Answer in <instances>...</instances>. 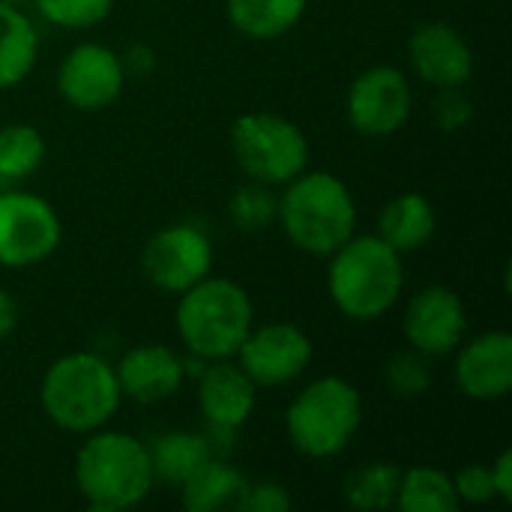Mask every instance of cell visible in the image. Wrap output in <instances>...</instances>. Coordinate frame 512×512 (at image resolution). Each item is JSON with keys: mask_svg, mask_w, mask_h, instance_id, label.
I'll return each mask as SVG.
<instances>
[{"mask_svg": "<svg viewBox=\"0 0 512 512\" xmlns=\"http://www.w3.org/2000/svg\"><path fill=\"white\" fill-rule=\"evenodd\" d=\"M198 381V408L210 429L237 432L249 423L258 405V387L234 357L210 360Z\"/></svg>", "mask_w": 512, "mask_h": 512, "instance_id": "cell-16", "label": "cell"}, {"mask_svg": "<svg viewBox=\"0 0 512 512\" xmlns=\"http://www.w3.org/2000/svg\"><path fill=\"white\" fill-rule=\"evenodd\" d=\"M474 63L471 42L447 21H426L408 36V66L435 90L468 87Z\"/></svg>", "mask_w": 512, "mask_h": 512, "instance_id": "cell-14", "label": "cell"}, {"mask_svg": "<svg viewBox=\"0 0 512 512\" xmlns=\"http://www.w3.org/2000/svg\"><path fill=\"white\" fill-rule=\"evenodd\" d=\"M276 207H279V195H273V186L264 183H243L231 201H228V219L237 231L243 234H258L264 228H270L276 222Z\"/></svg>", "mask_w": 512, "mask_h": 512, "instance_id": "cell-26", "label": "cell"}, {"mask_svg": "<svg viewBox=\"0 0 512 512\" xmlns=\"http://www.w3.org/2000/svg\"><path fill=\"white\" fill-rule=\"evenodd\" d=\"M456 387L474 402H501L512 390V336L507 330H489L474 339H462L453 351Z\"/></svg>", "mask_w": 512, "mask_h": 512, "instance_id": "cell-15", "label": "cell"}, {"mask_svg": "<svg viewBox=\"0 0 512 512\" xmlns=\"http://www.w3.org/2000/svg\"><path fill=\"white\" fill-rule=\"evenodd\" d=\"M150 462L156 480H165L171 486H180L192 471H198L213 453V444L204 432H189V429H174L156 435L150 444Z\"/></svg>", "mask_w": 512, "mask_h": 512, "instance_id": "cell-22", "label": "cell"}, {"mask_svg": "<svg viewBox=\"0 0 512 512\" xmlns=\"http://www.w3.org/2000/svg\"><path fill=\"white\" fill-rule=\"evenodd\" d=\"M291 504H294V498H291V492L282 483H276V480H258V483H246L237 510L288 512Z\"/></svg>", "mask_w": 512, "mask_h": 512, "instance_id": "cell-30", "label": "cell"}, {"mask_svg": "<svg viewBox=\"0 0 512 512\" xmlns=\"http://www.w3.org/2000/svg\"><path fill=\"white\" fill-rule=\"evenodd\" d=\"M255 324L249 291L225 276H207L177 297L174 327L183 348L201 360H228L237 354Z\"/></svg>", "mask_w": 512, "mask_h": 512, "instance_id": "cell-5", "label": "cell"}, {"mask_svg": "<svg viewBox=\"0 0 512 512\" xmlns=\"http://www.w3.org/2000/svg\"><path fill=\"white\" fill-rule=\"evenodd\" d=\"M39 33L21 6L0 0V90L18 87L36 66Z\"/></svg>", "mask_w": 512, "mask_h": 512, "instance_id": "cell-21", "label": "cell"}, {"mask_svg": "<svg viewBox=\"0 0 512 512\" xmlns=\"http://www.w3.org/2000/svg\"><path fill=\"white\" fill-rule=\"evenodd\" d=\"M282 189L276 222L303 255L330 258L357 234V201L342 177L306 168Z\"/></svg>", "mask_w": 512, "mask_h": 512, "instance_id": "cell-2", "label": "cell"}, {"mask_svg": "<svg viewBox=\"0 0 512 512\" xmlns=\"http://www.w3.org/2000/svg\"><path fill=\"white\" fill-rule=\"evenodd\" d=\"M414 108L411 78L390 63H378L363 69L345 96L348 123L363 138H390L408 120Z\"/></svg>", "mask_w": 512, "mask_h": 512, "instance_id": "cell-10", "label": "cell"}, {"mask_svg": "<svg viewBox=\"0 0 512 512\" xmlns=\"http://www.w3.org/2000/svg\"><path fill=\"white\" fill-rule=\"evenodd\" d=\"M432 117L444 132H459L471 123L474 117V102L468 99L465 87H450L438 90V99L432 105Z\"/></svg>", "mask_w": 512, "mask_h": 512, "instance_id": "cell-29", "label": "cell"}, {"mask_svg": "<svg viewBox=\"0 0 512 512\" xmlns=\"http://www.w3.org/2000/svg\"><path fill=\"white\" fill-rule=\"evenodd\" d=\"M384 381H387V390L396 399H420V396H426L429 387H432L429 357L414 351V348L390 357L387 366H384Z\"/></svg>", "mask_w": 512, "mask_h": 512, "instance_id": "cell-27", "label": "cell"}, {"mask_svg": "<svg viewBox=\"0 0 512 512\" xmlns=\"http://www.w3.org/2000/svg\"><path fill=\"white\" fill-rule=\"evenodd\" d=\"M120 402L123 393L114 366L93 351L57 357L39 384V405L45 417L69 435L105 429L120 411Z\"/></svg>", "mask_w": 512, "mask_h": 512, "instance_id": "cell-3", "label": "cell"}, {"mask_svg": "<svg viewBox=\"0 0 512 512\" xmlns=\"http://www.w3.org/2000/svg\"><path fill=\"white\" fill-rule=\"evenodd\" d=\"M492 474V486H495V498L510 504L512 501V450H501L498 459L489 465Z\"/></svg>", "mask_w": 512, "mask_h": 512, "instance_id": "cell-33", "label": "cell"}, {"mask_svg": "<svg viewBox=\"0 0 512 512\" xmlns=\"http://www.w3.org/2000/svg\"><path fill=\"white\" fill-rule=\"evenodd\" d=\"M309 0H225L231 27L249 39L270 42L291 33L306 15Z\"/></svg>", "mask_w": 512, "mask_h": 512, "instance_id": "cell-20", "label": "cell"}, {"mask_svg": "<svg viewBox=\"0 0 512 512\" xmlns=\"http://www.w3.org/2000/svg\"><path fill=\"white\" fill-rule=\"evenodd\" d=\"M33 6L45 21L63 30H87L111 15L114 0H33Z\"/></svg>", "mask_w": 512, "mask_h": 512, "instance_id": "cell-28", "label": "cell"}, {"mask_svg": "<svg viewBox=\"0 0 512 512\" xmlns=\"http://www.w3.org/2000/svg\"><path fill=\"white\" fill-rule=\"evenodd\" d=\"M231 153L237 168L264 186H285L309 168L306 132L273 111L240 114L231 126Z\"/></svg>", "mask_w": 512, "mask_h": 512, "instance_id": "cell-7", "label": "cell"}, {"mask_svg": "<svg viewBox=\"0 0 512 512\" xmlns=\"http://www.w3.org/2000/svg\"><path fill=\"white\" fill-rule=\"evenodd\" d=\"M45 138L33 123L0 126V189L21 186L45 162Z\"/></svg>", "mask_w": 512, "mask_h": 512, "instance_id": "cell-24", "label": "cell"}, {"mask_svg": "<svg viewBox=\"0 0 512 512\" xmlns=\"http://www.w3.org/2000/svg\"><path fill=\"white\" fill-rule=\"evenodd\" d=\"M72 474L78 495L93 512L132 510L144 504L156 486L147 444L108 426L84 435Z\"/></svg>", "mask_w": 512, "mask_h": 512, "instance_id": "cell-1", "label": "cell"}, {"mask_svg": "<svg viewBox=\"0 0 512 512\" xmlns=\"http://www.w3.org/2000/svg\"><path fill=\"white\" fill-rule=\"evenodd\" d=\"M114 372H117L123 399H132L138 405L168 402L186 384L183 357L174 348L159 345V342L129 348L114 366Z\"/></svg>", "mask_w": 512, "mask_h": 512, "instance_id": "cell-17", "label": "cell"}, {"mask_svg": "<svg viewBox=\"0 0 512 512\" xmlns=\"http://www.w3.org/2000/svg\"><path fill=\"white\" fill-rule=\"evenodd\" d=\"M120 60H123L126 75H132V78H144V75H150V72L156 69V51H153V45H147V42H132V45L120 54Z\"/></svg>", "mask_w": 512, "mask_h": 512, "instance_id": "cell-32", "label": "cell"}, {"mask_svg": "<svg viewBox=\"0 0 512 512\" xmlns=\"http://www.w3.org/2000/svg\"><path fill=\"white\" fill-rule=\"evenodd\" d=\"M405 291V261L378 234H354L327 267V294L351 321L384 318Z\"/></svg>", "mask_w": 512, "mask_h": 512, "instance_id": "cell-4", "label": "cell"}, {"mask_svg": "<svg viewBox=\"0 0 512 512\" xmlns=\"http://www.w3.org/2000/svg\"><path fill=\"white\" fill-rule=\"evenodd\" d=\"M246 483L249 480L231 462L210 456L198 471H192L180 483V501L189 512L237 510Z\"/></svg>", "mask_w": 512, "mask_h": 512, "instance_id": "cell-19", "label": "cell"}, {"mask_svg": "<svg viewBox=\"0 0 512 512\" xmlns=\"http://www.w3.org/2000/svg\"><path fill=\"white\" fill-rule=\"evenodd\" d=\"M129 75L114 48L102 42H78L57 69V93L75 111H102L114 105Z\"/></svg>", "mask_w": 512, "mask_h": 512, "instance_id": "cell-12", "label": "cell"}, {"mask_svg": "<svg viewBox=\"0 0 512 512\" xmlns=\"http://www.w3.org/2000/svg\"><path fill=\"white\" fill-rule=\"evenodd\" d=\"M312 357H315V345L309 333L291 321H270L261 327L252 324L249 336L234 354L237 366L252 378L258 390L294 384L297 378L306 375Z\"/></svg>", "mask_w": 512, "mask_h": 512, "instance_id": "cell-11", "label": "cell"}, {"mask_svg": "<svg viewBox=\"0 0 512 512\" xmlns=\"http://www.w3.org/2000/svg\"><path fill=\"white\" fill-rule=\"evenodd\" d=\"M141 273L156 291L180 297L213 273V243L198 225H165L144 243Z\"/></svg>", "mask_w": 512, "mask_h": 512, "instance_id": "cell-9", "label": "cell"}, {"mask_svg": "<svg viewBox=\"0 0 512 512\" xmlns=\"http://www.w3.org/2000/svg\"><path fill=\"white\" fill-rule=\"evenodd\" d=\"M453 489L459 495V504H492L495 498V486H492V474L486 465H465L453 474Z\"/></svg>", "mask_w": 512, "mask_h": 512, "instance_id": "cell-31", "label": "cell"}, {"mask_svg": "<svg viewBox=\"0 0 512 512\" xmlns=\"http://www.w3.org/2000/svg\"><path fill=\"white\" fill-rule=\"evenodd\" d=\"M363 426L360 390L339 378L324 375L306 384L285 411V435L306 459L339 456Z\"/></svg>", "mask_w": 512, "mask_h": 512, "instance_id": "cell-6", "label": "cell"}, {"mask_svg": "<svg viewBox=\"0 0 512 512\" xmlns=\"http://www.w3.org/2000/svg\"><path fill=\"white\" fill-rule=\"evenodd\" d=\"M402 333L408 348L426 354L429 360L453 354L468 333L465 300L447 285L420 288L405 306Z\"/></svg>", "mask_w": 512, "mask_h": 512, "instance_id": "cell-13", "label": "cell"}, {"mask_svg": "<svg viewBox=\"0 0 512 512\" xmlns=\"http://www.w3.org/2000/svg\"><path fill=\"white\" fill-rule=\"evenodd\" d=\"M60 240V216L42 195L18 186L0 189V267H36L60 249Z\"/></svg>", "mask_w": 512, "mask_h": 512, "instance_id": "cell-8", "label": "cell"}, {"mask_svg": "<svg viewBox=\"0 0 512 512\" xmlns=\"http://www.w3.org/2000/svg\"><path fill=\"white\" fill-rule=\"evenodd\" d=\"M3 3H12V6H21V3H27V0H3Z\"/></svg>", "mask_w": 512, "mask_h": 512, "instance_id": "cell-35", "label": "cell"}, {"mask_svg": "<svg viewBox=\"0 0 512 512\" xmlns=\"http://www.w3.org/2000/svg\"><path fill=\"white\" fill-rule=\"evenodd\" d=\"M438 231V213L423 192H402L378 213V237L399 255L423 249Z\"/></svg>", "mask_w": 512, "mask_h": 512, "instance_id": "cell-18", "label": "cell"}, {"mask_svg": "<svg viewBox=\"0 0 512 512\" xmlns=\"http://www.w3.org/2000/svg\"><path fill=\"white\" fill-rule=\"evenodd\" d=\"M399 477H402V468H396L393 462L363 465V468L351 471L342 483L345 504L360 512L390 510V507H396Z\"/></svg>", "mask_w": 512, "mask_h": 512, "instance_id": "cell-25", "label": "cell"}, {"mask_svg": "<svg viewBox=\"0 0 512 512\" xmlns=\"http://www.w3.org/2000/svg\"><path fill=\"white\" fill-rule=\"evenodd\" d=\"M18 321H21V309H18L15 297L6 288H0V342L18 330Z\"/></svg>", "mask_w": 512, "mask_h": 512, "instance_id": "cell-34", "label": "cell"}, {"mask_svg": "<svg viewBox=\"0 0 512 512\" xmlns=\"http://www.w3.org/2000/svg\"><path fill=\"white\" fill-rule=\"evenodd\" d=\"M396 507L402 512H453L462 504L453 489V474L432 465H414L399 477Z\"/></svg>", "mask_w": 512, "mask_h": 512, "instance_id": "cell-23", "label": "cell"}]
</instances>
